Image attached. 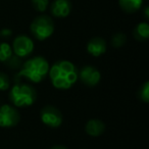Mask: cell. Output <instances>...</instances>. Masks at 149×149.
Returning <instances> with one entry per match:
<instances>
[{
  "instance_id": "8",
  "label": "cell",
  "mask_w": 149,
  "mask_h": 149,
  "mask_svg": "<svg viewBox=\"0 0 149 149\" xmlns=\"http://www.w3.org/2000/svg\"><path fill=\"white\" fill-rule=\"evenodd\" d=\"M78 79L87 87H95L101 80V74L95 66L85 65L78 72Z\"/></svg>"
},
{
  "instance_id": "19",
  "label": "cell",
  "mask_w": 149,
  "mask_h": 149,
  "mask_svg": "<svg viewBox=\"0 0 149 149\" xmlns=\"http://www.w3.org/2000/svg\"><path fill=\"white\" fill-rule=\"evenodd\" d=\"M5 63L7 64L8 66H10V68H19L22 66V61H21V58L19 57V56H17L15 54H13V56H11L10 58H9L8 60H7Z\"/></svg>"
},
{
  "instance_id": "14",
  "label": "cell",
  "mask_w": 149,
  "mask_h": 149,
  "mask_svg": "<svg viewBox=\"0 0 149 149\" xmlns=\"http://www.w3.org/2000/svg\"><path fill=\"white\" fill-rule=\"evenodd\" d=\"M13 48L8 43H6V42H1L0 43V61L6 62L13 56Z\"/></svg>"
},
{
  "instance_id": "4",
  "label": "cell",
  "mask_w": 149,
  "mask_h": 149,
  "mask_svg": "<svg viewBox=\"0 0 149 149\" xmlns=\"http://www.w3.org/2000/svg\"><path fill=\"white\" fill-rule=\"evenodd\" d=\"M30 30L34 37L39 41H45L51 37L54 32V23L48 15H39L35 17L30 26Z\"/></svg>"
},
{
  "instance_id": "15",
  "label": "cell",
  "mask_w": 149,
  "mask_h": 149,
  "mask_svg": "<svg viewBox=\"0 0 149 149\" xmlns=\"http://www.w3.org/2000/svg\"><path fill=\"white\" fill-rule=\"evenodd\" d=\"M126 41H127L126 35L123 34V33H118V34H116V35H113V37H112L111 44H112L113 47L120 48V47H122L125 43H126Z\"/></svg>"
},
{
  "instance_id": "21",
  "label": "cell",
  "mask_w": 149,
  "mask_h": 149,
  "mask_svg": "<svg viewBox=\"0 0 149 149\" xmlns=\"http://www.w3.org/2000/svg\"><path fill=\"white\" fill-rule=\"evenodd\" d=\"M144 17H145V19H149V7L148 6H146L144 9Z\"/></svg>"
},
{
  "instance_id": "5",
  "label": "cell",
  "mask_w": 149,
  "mask_h": 149,
  "mask_svg": "<svg viewBox=\"0 0 149 149\" xmlns=\"http://www.w3.org/2000/svg\"><path fill=\"white\" fill-rule=\"evenodd\" d=\"M40 120L49 128H58L62 124V113L58 108L52 105H46L40 111Z\"/></svg>"
},
{
  "instance_id": "13",
  "label": "cell",
  "mask_w": 149,
  "mask_h": 149,
  "mask_svg": "<svg viewBox=\"0 0 149 149\" xmlns=\"http://www.w3.org/2000/svg\"><path fill=\"white\" fill-rule=\"evenodd\" d=\"M134 37L138 41H144L149 38V25L147 23H140L134 29Z\"/></svg>"
},
{
  "instance_id": "22",
  "label": "cell",
  "mask_w": 149,
  "mask_h": 149,
  "mask_svg": "<svg viewBox=\"0 0 149 149\" xmlns=\"http://www.w3.org/2000/svg\"><path fill=\"white\" fill-rule=\"evenodd\" d=\"M50 149H68L65 146H62V145H56V146L51 147Z\"/></svg>"
},
{
  "instance_id": "3",
  "label": "cell",
  "mask_w": 149,
  "mask_h": 149,
  "mask_svg": "<svg viewBox=\"0 0 149 149\" xmlns=\"http://www.w3.org/2000/svg\"><path fill=\"white\" fill-rule=\"evenodd\" d=\"M9 100L17 107H28L35 103L37 91L29 84L17 83L9 91Z\"/></svg>"
},
{
  "instance_id": "10",
  "label": "cell",
  "mask_w": 149,
  "mask_h": 149,
  "mask_svg": "<svg viewBox=\"0 0 149 149\" xmlns=\"http://www.w3.org/2000/svg\"><path fill=\"white\" fill-rule=\"evenodd\" d=\"M106 41L100 37L92 38L87 44V51L94 57H99L106 52Z\"/></svg>"
},
{
  "instance_id": "6",
  "label": "cell",
  "mask_w": 149,
  "mask_h": 149,
  "mask_svg": "<svg viewBox=\"0 0 149 149\" xmlns=\"http://www.w3.org/2000/svg\"><path fill=\"white\" fill-rule=\"evenodd\" d=\"M21 120L19 111L9 104L0 106V127L1 128H13L19 124Z\"/></svg>"
},
{
  "instance_id": "7",
  "label": "cell",
  "mask_w": 149,
  "mask_h": 149,
  "mask_svg": "<svg viewBox=\"0 0 149 149\" xmlns=\"http://www.w3.org/2000/svg\"><path fill=\"white\" fill-rule=\"evenodd\" d=\"M13 54L19 56V58H24L29 56L34 50V42L30 37L26 35H19L13 42Z\"/></svg>"
},
{
  "instance_id": "1",
  "label": "cell",
  "mask_w": 149,
  "mask_h": 149,
  "mask_svg": "<svg viewBox=\"0 0 149 149\" xmlns=\"http://www.w3.org/2000/svg\"><path fill=\"white\" fill-rule=\"evenodd\" d=\"M50 81L54 88L68 90L74 86L78 80V70L70 60H58L49 68Z\"/></svg>"
},
{
  "instance_id": "12",
  "label": "cell",
  "mask_w": 149,
  "mask_h": 149,
  "mask_svg": "<svg viewBox=\"0 0 149 149\" xmlns=\"http://www.w3.org/2000/svg\"><path fill=\"white\" fill-rule=\"evenodd\" d=\"M120 8L128 13H136L143 4V0H118Z\"/></svg>"
},
{
  "instance_id": "9",
  "label": "cell",
  "mask_w": 149,
  "mask_h": 149,
  "mask_svg": "<svg viewBox=\"0 0 149 149\" xmlns=\"http://www.w3.org/2000/svg\"><path fill=\"white\" fill-rule=\"evenodd\" d=\"M72 10L70 0H54L50 6V13L55 17H66Z\"/></svg>"
},
{
  "instance_id": "17",
  "label": "cell",
  "mask_w": 149,
  "mask_h": 149,
  "mask_svg": "<svg viewBox=\"0 0 149 149\" xmlns=\"http://www.w3.org/2000/svg\"><path fill=\"white\" fill-rule=\"evenodd\" d=\"M33 7L39 13H43L49 6V0H32Z\"/></svg>"
},
{
  "instance_id": "11",
  "label": "cell",
  "mask_w": 149,
  "mask_h": 149,
  "mask_svg": "<svg viewBox=\"0 0 149 149\" xmlns=\"http://www.w3.org/2000/svg\"><path fill=\"white\" fill-rule=\"evenodd\" d=\"M85 131L89 136L99 137L105 131V125L102 120H97V118H92L87 122L85 126Z\"/></svg>"
},
{
  "instance_id": "18",
  "label": "cell",
  "mask_w": 149,
  "mask_h": 149,
  "mask_svg": "<svg viewBox=\"0 0 149 149\" xmlns=\"http://www.w3.org/2000/svg\"><path fill=\"white\" fill-rule=\"evenodd\" d=\"M10 88V80L4 72H0V91H6Z\"/></svg>"
},
{
  "instance_id": "2",
  "label": "cell",
  "mask_w": 149,
  "mask_h": 149,
  "mask_svg": "<svg viewBox=\"0 0 149 149\" xmlns=\"http://www.w3.org/2000/svg\"><path fill=\"white\" fill-rule=\"evenodd\" d=\"M49 63L43 56H35L25 61L19 68L17 77L25 78L32 83L42 82L49 72Z\"/></svg>"
},
{
  "instance_id": "16",
  "label": "cell",
  "mask_w": 149,
  "mask_h": 149,
  "mask_svg": "<svg viewBox=\"0 0 149 149\" xmlns=\"http://www.w3.org/2000/svg\"><path fill=\"white\" fill-rule=\"evenodd\" d=\"M139 98L142 100L144 103H148L149 102V82H145L140 88L139 91Z\"/></svg>"
},
{
  "instance_id": "20",
  "label": "cell",
  "mask_w": 149,
  "mask_h": 149,
  "mask_svg": "<svg viewBox=\"0 0 149 149\" xmlns=\"http://www.w3.org/2000/svg\"><path fill=\"white\" fill-rule=\"evenodd\" d=\"M11 34H13V31H11L10 29H7V28H4V29H2L1 31H0V35L2 36V37H4V38L10 37Z\"/></svg>"
}]
</instances>
